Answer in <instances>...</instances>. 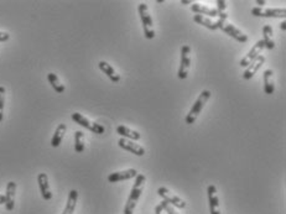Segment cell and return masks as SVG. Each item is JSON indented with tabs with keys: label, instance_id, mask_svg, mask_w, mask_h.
Masks as SVG:
<instances>
[{
	"label": "cell",
	"instance_id": "8",
	"mask_svg": "<svg viewBox=\"0 0 286 214\" xmlns=\"http://www.w3.org/2000/svg\"><path fill=\"white\" fill-rule=\"evenodd\" d=\"M252 15L258 16V18H279V19H285L286 18V10L285 9H273L268 8L264 9L260 6H257V8H253L250 10Z\"/></svg>",
	"mask_w": 286,
	"mask_h": 214
},
{
	"label": "cell",
	"instance_id": "12",
	"mask_svg": "<svg viewBox=\"0 0 286 214\" xmlns=\"http://www.w3.org/2000/svg\"><path fill=\"white\" fill-rule=\"evenodd\" d=\"M264 62H265V57H264L263 54H260L256 61H253V62L248 66L247 70H245L244 73H243V80H252V78L257 75V72L260 70L261 66L264 65Z\"/></svg>",
	"mask_w": 286,
	"mask_h": 214
},
{
	"label": "cell",
	"instance_id": "4",
	"mask_svg": "<svg viewBox=\"0 0 286 214\" xmlns=\"http://www.w3.org/2000/svg\"><path fill=\"white\" fill-rule=\"evenodd\" d=\"M138 11H139L140 20H142L143 28H144V36L147 40H151L155 37V30H154V21H152L151 15L149 13V9L145 3L139 4L138 6Z\"/></svg>",
	"mask_w": 286,
	"mask_h": 214
},
{
	"label": "cell",
	"instance_id": "15",
	"mask_svg": "<svg viewBox=\"0 0 286 214\" xmlns=\"http://www.w3.org/2000/svg\"><path fill=\"white\" fill-rule=\"evenodd\" d=\"M191 10L194 11L195 14H197V15H207V16H211V18H219V11L217 10V9H213V8H208V6L206 5H202V4H199V3H192V5H191Z\"/></svg>",
	"mask_w": 286,
	"mask_h": 214
},
{
	"label": "cell",
	"instance_id": "5",
	"mask_svg": "<svg viewBox=\"0 0 286 214\" xmlns=\"http://www.w3.org/2000/svg\"><path fill=\"white\" fill-rule=\"evenodd\" d=\"M71 118H72V120L75 121V123L80 124L81 127L86 128V129L90 130V132L94 133V134L101 135V134H104V132H106L103 125L97 124V123H93V121H90L89 119H87L86 116H83L82 114H80V113H73Z\"/></svg>",
	"mask_w": 286,
	"mask_h": 214
},
{
	"label": "cell",
	"instance_id": "20",
	"mask_svg": "<svg viewBox=\"0 0 286 214\" xmlns=\"http://www.w3.org/2000/svg\"><path fill=\"white\" fill-rule=\"evenodd\" d=\"M194 21L195 23L200 24V25L204 26V27L209 28V30H212V31H216V30H218V23L217 21H213L211 20L209 18H207V16H203V15H194Z\"/></svg>",
	"mask_w": 286,
	"mask_h": 214
},
{
	"label": "cell",
	"instance_id": "18",
	"mask_svg": "<svg viewBox=\"0 0 286 214\" xmlns=\"http://www.w3.org/2000/svg\"><path fill=\"white\" fill-rule=\"evenodd\" d=\"M98 66H99V70H101L104 75H107V77H108L112 82L118 83L119 80H120V76L116 73V71L114 70V68L112 67L108 62H106V61H101V62L98 63Z\"/></svg>",
	"mask_w": 286,
	"mask_h": 214
},
{
	"label": "cell",
	"instance_id": "29",
	"mask_svg": "<svg viewBox=\"0 0 286 214\" xmlns=\"http://www.w3.org/2000/svg\"><path fill=\"white\" fill-rule=\"evenodd\" d=\"M9 39H10V35L8 32L0 31V42H6L9 41Z\"/></svg>",
	"mask_w": 286,
	"mask_h": 214
},
{
	"label": "cell",
	"instance_id": "22",
	"mask_svg": "<svg viewBox=\"0 0 286 214\" xmlns=\"http://www.w3.org/2000/svg\"><path fill=\"white\" fill-rule=\"evenodd\" d=\"M263 42L265 49L273 50L275 47V42L273 39V27L270 25H265L263 27Z\"/></svg>",
	"mask_w": 286,
	"mask_h": 214
},
{
	"label": "cell",
	"instance_id": "32",
	"mask_svg": "<svg viewBox=\"0 0 286 214\" xmlns=\"http://www.w3.org/2000/svg\"><path fill=\"white\" fill-rule=\"evenodd\" d=\"M280 28L283 30V31H285V28H286V23H285V20L283 21V23L280 24Z\"/></svg>",
	"mask_w": 286,
	"mask_h": 214
},
{
	"label": "cell",
	"instance_id": "34",
	"mask_svg": "<svg viewBox=\"0 0 286 214\" xmlns=\"http://www.w3.org/2000/svg\"><path fill=\"white\" fill-rule=\"evenodd\" d=\"M257 4H258V5H264V4H265V1H261V0H258V1H257Z\"/></svg>",
	"mask_w": 286,
	"mask_h": 214
},
{
	"label": "cell",
	"instance_id": "19",
	"mask_svg": "<svg viewBox=\"0 0 286 214\" xmlns=\"http://www.w3.org/2000/svg\"><path fill=\"white\" fill-rule=\"evenodd\" d=\"M264 80V92L265 94H273L275 92V84H274V72L273 70H266L263 73Z\"/></svg>",
	"mask_w": 286,
	"mask_h": 214
},
{
	"label": "cell",
	"instance_id": "33",
	"mask_svg": "<svg viewBox=\"0 0 286 214\" xmlns=\"http://www.w3.org/2000/svg\"><path fill=\"white\" fill-rule=\"evenodd\" d=\"M194 3V1H191V0H181V4H186V5H187V4H192Z\"/></svg>",
	"mask_w": 286,
	"mask_h": 214
},
{
	"label": "cell",
	"instance_id": "7",
	"mask_svg": "<svg viewBox=\"0 0 286 214\" xmlns=\"http://www.w3.org/2000/svg\"><path fill=\"white\" fill-rule=\"evenodd\" d=\"M157 193L166 203H169L170 206L175 207V208L178 209H185L186 208V202L183 199H181L180 197L176 196L175 193H172L171 191H169L166 187H160V188L157 189Z\"/></svg>",
	"mask_w": 286,
	"mask_h": 214
},
{
	"label": "cell",
	"instance_id": "14",
	"mask_svg": "<svg viewBox=\"0 0 286 214\" xmlns=\"http://www.w3.org/2000/svg\"><path fill=\"white\" fill-rule=\"evenodd\" d=\"M37 183H39L40 192H41V196L45 201H50L52 198L51 189H50L49 185V177H47L46 173H39L37 175Z\"/></svg>",
	"mask_w": 286,
	"mask_h": 214
},
{
	"label": "cell",
	"instance_id": "26",
	"mask_svg": "<svg viewBox=\"0 0 286 214\" xmlns=\"http://www.w3.org/2000/svg\"><path fill=\"white\" fill-rule=\"evenodd\" d=\"M4 104H5V88L0 85V123L4 119Z\"/></svg>",
	"mask_w": 286,
	"mask_h": 214
},
{
	"label": "cell",
	"instance_id": "24",
	"mask_svg": "<svg viewBox=\"0 0 286 214\" xmlns=\"http://www.w3.org/2000/svg\"><path fill=\"white\" fill-rule=\"evenodd\" d=\"M47 80H49V82H50V84H51V87L54 88L55 89V92H57V93H63L65 92V85L62 84L61 83V80H58V77H57L55 73H49L47 75Z\"/></svg>",
	"mask_w": 286,
	"mask_h": 214
},
{
	"label": "cell",
	"instance_id": "2",
	"mask_svg": "<svg viewBox=\"0 0 286 214\" xmlns=\"http://www.w3.org/2000/svg\"><path fill=\"white\" fill-rule=\"evenodd\" d=\"M228 20V15L227 13H221L219 14V19L217 20V23H218V28H221L222 31L226 32V34L228 35V36L233 37V39L235 40V41L238 42H242V44H245V42H248V40H249V37L247 36V35L244 34V32H242L238 27H235L233 24H229L227 23Z\"/></svg>",
	"mask_w": 286,
	"mask_h": 214
},
{
	"label": "cell",
	"instance_id": "3",
	"mask_svg": "<svg viewBox=\"0 0 286 214\" xmlns=\"http://www.w3.org/2000/svg\"><path fill=\"white\" fill-rule=\"evenodd\" d=\"M209 98H211V92L207 89L202 90L200 97L196 99V102H195L192 108H191V110L188 111L187 116H186V119H185L186 124H188V125L194 124L195 121H196V119L199 118L200 114H201L202 109L204 108V106H206Z\"/></svg>",
	"mask_w": 286,
	"mask_h": 214
},
{
	"label": "cell",
	"instance_id": "10",
	"mask_svg": "<svg viewBox=\"0 0 286 214\" xmlns=\"http://www.w3.org/2000/svg\"><path fill=\"white\" fill-rule=\"evenodd\" d=\"M119 147H121L125 151H129L132 154H134L135 156H144L145 155V149L142 146V145L137 144L135 141H132V140L124 139L121 137L120 140L118 141Z\"/></svg>",
	"mask_w": 286,
	"mask_h": 214
},
{
	"label": "cell",
	"instance_id": "28",
	"mask_svg": "<svg viewBox=\"0 0 286 214\" xmlns=\"http://www.w3.org/2000/svg\"><path fill=\"white\" fill-rule=\"evenodd\" d=\"M226 9H227V5H226L225 0H218L217 1V10L219 13H226Z\"/></svg>",
	"mask_w": 286,
	"mask_h": 214
},
{
	"label": "cell",
	"instance_id": "1",
	"mask_svg": "<svg viewBox=\"0 0 286 214\" xmlns=\"http://www.w3.org/2000/svg\"><path fill=\"white\" fill-rule=\"evenodd\" d=\"M145 181H146V177L143 173H138V176L135 177L134 186L130 191L129 198H128L125 207H124V214H134V209L137 207L140 196H142L143 189H144Z\"/></svg>",
	"mask_w": 286,
	"mask_h": 214
},
{
	"label": "cell",
	"instance_id": "23",
	"mask_svg": "<svg viewBox=\"0 0 286 214\" xmlns=\"http://www.w3.org/2000/svg\"><path fill=\"white\" fill-rule=\"evenodd\" d=\"M66 130H67L66 124H59L58 127L56 128V130H55V134H54V136H52V140H51V146L52 147H58L59 145H61L62 140H63V136H65V134H66Z\"/></svg>",
	"mask_w": 286,
	"mask_h": 214
},
{
	"label": "cell",
	"instance_id": "25",
	"mask_svg": "<svg viewBox=\"0 0 286 214\" xmlns=\"http://www.w3.org/2000/svg\"><path fill=\"white\" fill-rule=\"evenodd\" d=\"M75 150L78 154L85 151V134L80 130L75 133Z\"/></svg>",
	"mask_w": 286,
	"mask_h": 214
},
{
	"label": "cell",
	"instance_id": "9",
	"mask_svg": "<svg viewBox=\"0 0 286 214\" xmlns=\"http://www.w3.org/2000/svg\"><path fill=\"white\" fill-rule=\"evenodd\" d=\"M263 49H265V47H264L263 40H260V41L257 42V44L252 47V50H250V51L248 52V54H245L242 59H240V62H239L240 67L247 68L248 66L253 62V61H256V59L260 56Z\"/></svg>",
	"mask_w": 286,
	"mask_h": 214
},
{
	"label": "cell",
	"instance_id": "11",
	"mask_svg": "<svg viewBox=\"0 0 286 214\" xmlns=\"http://www.w3.org/2000/svg\"><path fill=\"white\" fill-rule=\"evenodd\" d=\"M138 176V171L135 168H129V170L119 171V172H113L108 176V181L111 183L120 182V181L132 180Z\"/></svg>",
	"mask_w": 286,
	"mask_h": 214
},
{
	"label": "cell",
	"instance_id": "31",
	"mask_svg": "<svg viewBox=\"0 0 286 214\" xmlns=\"http://www.w3.org/2000/svg\"><path fill=\"white\" fill-rule=\"evenodd\" d=\"M0 204H5V196L0 194Z\"/></svg>",
	"mask_w": 286,
	"mask_h": 214
},
{
	"label": "cell",
	"instance_id": "27",
	"mask_svg": "<svg viewBox=\"0 0 286 214\" xmlns=\"http://www.w3.org/2000/svg\"><path fill=\"white\" fill-rule=\"evenodd\" d=\"M160 206L163 207L164 212H166V213H168V214H178L177 212H176L175 209H173V207H172V206H170V204H169V203H166L165 201L161 202Z\"/></svg>",
	"mask_w": 286,
	"mask_h": 214
},
{
	"label": "cell",
	"instance_id": "6",
	"mask_svg": "<svg viewBox=\"0 0 286 214\" xmlns=\"http://www.w3.org/2000/svg\"><path fill=\"white\" fill-rule=\"evenodd\" d=\"M191 66V47L188 45H183L181 47V59H180V68H178V78L180 80H186L188 76Z\"/></svg>",
	"mask_w": 286,
	"mask_h": 214
},
{
	"label": "cell",
	"instance_id": "30",
	"mask_svg": "<svg viewBox=\"0 0 286 214\" xmlns=\"http://www.w3.org/2000/svg\"><path fill=\"white\" fill-rule=\"evenodd\" d=\"M155 214H164V209L160 204L155 207Z\"/></svg>",
	"mask_w": 286,
	"mask_h": 214
},
{
	"label": "cell",
	"instance_id": "17",
	"mask_svg": "<svg viewBox=\"0 0 286 214\" xmlns=\"http://www.w3.org/2000/svg\"><path fill=\"white\" fill-rule=\"evenodd\" d=\"M115 130H116V134L120 135L121 137L128 139V140H132V141H138V140H140V137H142V135H140L139 132L130 129V128L125 127V125H119V127H116Z\"/></svg>",
	"mask_w": 286,
	"mask_h": 214
},
{
	"label": "cell",
	"instance_id": "21",
	"mask_svg": "<svg viewBox=\"0 0 286 214\" xmlns=\"http://www.w3.org/2000/svg\"><path fill=\"white\" fill-rule=\"evenodd\" d=\"M77 199H78V192L76 189H72L68 194L67 198V203H66L65 209H63V213L62 214H73L75 213L76 209V204H77Z\"/></svg>",
	"mask_w": 286,
	"mask_h": 214
},
{
	"label": "cell",
	"instance_id": "16",
	"mask_svg": "<svg viewBox=\"0 0 286 214\" xmlns=\"http://www.w3.org/2000/svg\"><path fill=\"white\" fill-rule=\"evenodd\" d=\"M15 193H16V183L10 181L6 186L5 193V208L6 211L11 212L15 207Z\"/></svg>",
	"mask_w": 286,
	"mask_h": 214
},
{
	"label": "cell",
	"instance_id": "13",
	"mask_svg": "<svg viewBox=\"0 0 286 214\" xmlns=\"http://www.w3.org/2000/svg\"><path fill=\"white\" fill-rule=\"evenodd\" d=\"M207 193H208V202H209V213L211 214H221V209H219V199L217 196V188L214 185H209L207 188Z\"/></svg>",
	"mask_w": 286,
	"mask_h": 214
}]
</instances>
